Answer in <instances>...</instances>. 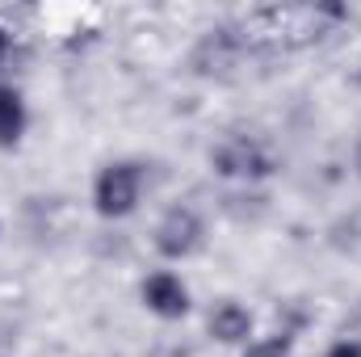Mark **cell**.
<instances>
[{
    "mask_svg": "<svg viewBox=\"0 0 361 357\" xmlns=\"http://www.w3.org/2000/svg\"><path fill=\"white\" fill-rule=\"evenodd\" d=\"M139 189H143V169L135 160H118V164H105L97 189H92V202H97V214L105 219H126L135 206H139Z\"/></svg>",
    "mask_w": 361,
    "mask_h": 357,
    "instance_id": "cell-1",
    "label": "cell"
},
{
    "mask_svg": "<svg viewBox=\"0 0 361 357\" xmlns=\"http://www.w3.org/2000/svg\"><path fill=\"white\" fill-rule=\"evenodd\" d=\"M210 164H214V173H223V177H244V181H261V177L273 173V156L257 143V139H244V135L223 139V143L210 152Z\"/></svg>",
    "mask_w": 361,
    "mask_h": 357,
    "instance_id": "cell-2",
    "label": "cell"
},
{
    "mask_svg": "<svg viewBox=\"0 0 361 357\" xmlns=\"http://www.w3.org/2000/svg\"><path fill=\"white\" fill-rule=\"evenodd\" d=\"M197 244H202V219H197L189 206H173V210L160 219V227H156V253L169 257V261H180V257H189Z\"/></svg>",
    "mask_w": 361,
    "mask_h": 357,
    "instance_id": "cell-3",
    "label": "cell"
},
{
    "mask_svg": "<svg viewBox=\"0 0 361 357\" xmlns=\"http://www.w3.org/2000/svg\"><path fill=\"white\" fill-rule=\"evenodd\" d=\"M143 303H147V311H156L160 320H180V315L189 311V290H185V282H180L177 273L160 269V273H152V277L143 282Z\"/></svg>",
    "mask_w": 361,
    "mask_h": 357,
    "instance_id": "cell-4",
    "label": "cell"
},
{
    "mask_svg": "<svg viewBox=\"0 0 361 357\" xmlns=\"http://www.w3.org/2000/svg\"><path fill=\"white\" fill-rule=\"evenodd\" d=\"M206 328H210V337H214V341H223V345H240V341H248V337H252V311L227 298V303H219V307L210 311Z\"/></svg>",
    "mask_w": 361,
    "mask_h": 357,
    "instance_id": "cell-5",
    "label": "cell"
},
{
    "mask_svg": "<svg viewBox=\"0 0 361 357\" xmlns=\"http://www.w3.org/2000/svg\"><path fill=\"white\" fill-rule=\"evenodd\" d=\"M21 131H25V101L17 89L0 85V147H17Z\"/></svg>",
    "mask_w": 361,
    "mask_h": 357,
    "instance_id": "cell-6",
    "label": "cell"
},
{
    "mask_svg": "<svg viewBox=\"0 0 361 357\" xmlns=\"http://www.w3.org/2000/svg\"><path fill=\"white\" fill-rule=\"evenodd\" d=\"M244 357H290V341L286 337H273V341H261V345H248Z\"/></svg>",
    "mask_w": 361,
    "mask_h": 357,
    "instance_id": "cell-7",
    "label": "cell"
},
{
    "mask_svg": "<svg viewBox=\"0 0 361 357\" xmlns=\"http://www.w3.org/2000/svg\"><path fill=\"white\" fill-rule=\"evenodd\" d=\"M324 357H361V341H336Z\"/></svg>",
    "mask_w": 361,
    "mask_h": 357,
    "instance_id": "cell-8",
    "label": "cell"
},
{
    "mask_svg": "<svg viewBox=\"0 0 361 357\" xmlns=\"http://www.w3.org/2000/svg\"><path fill=\"white\" fill-rule=\"evenodd\" d=\"M4 51H8V34L0 30V59H4Z\"/></svg>",
    "mask_w": 361,
    "mask_h": 357,
    "instance_id": "cell-9",
    "label": "cell"
}]
</instances>
